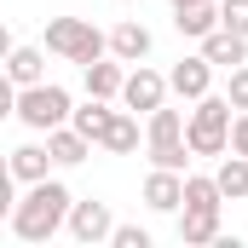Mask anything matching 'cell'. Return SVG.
Instances as JSON below:
<instances>
[{
  "mask_svg": "<svg viewBox=\"0 0 248 248\" xmlns=\"http://www.w3.org/2000/svg\"><path fill=\"white\" fill-rule=\"evenodd\" d=\"M69 208H75L69 185H58V179L29 185L12 202V237L17 243H52L58 231H69Z\"/></svg>",
  "mask_w": 248,
  "mask_h": 248,
  "instance_id": "1",
  "label": "cell"
},
{
  "mask_svg": "<svg viewBox=\"0 0 248 248\" xmlns=\"http://www.w3.org/2000/svg\"><path fill=\"white\" fill-rule=\"evenodd\" d=\"M231 122H237V104L225 98V93H208V98H196V110H190V150L196 156H225L231 150Z\"/></svg>",
  "mask_w": 248,
  "mask_h": 248,
  "instance_id": "2",
  "label": "cell"
},
{
  "mask_svg": "<svg viewBox=\"0 0 248 248\" xmlns=\"http://www.w3.org/2000/svg\"><path fill=\"white\" fill-rule=\"evenodd\" d=\"M12 116L29 127V133H52L75 116V104H69V93H63L58 81H35V87H17L12 93Z\"/></svg>",
  "mask_w": 248,
  "mask_h": 248,
  "instance_id": "3",
  "label": "cell"
},
{
  "mask_svg": "<svg viewBox=\"0 0 248 248\" xmlns=\"http://www.w3.org/2000/svg\"><path fill=\"white\" fill-rule=\"evenodd\" d=\"M144 156H150V168H173V173H185L190 168V133L179 122V110H150V127H144Z\"/></svg>",
  "mask_w": 248,
  "mask_h": 248,
  "instance_id": "4",
  "label": "cell"
},
{
  "mask_svg": "<svg viewBox=\"0 0 248 248\" xmlns=\"http://www.w3.org/2000/svg\"><path fill=\"white\" fill-rule=\"evenodd\" d=\"M46 52H58V58L87 69V63L110 58V35H98L93 17H52L46 23Z\"/></svg>",
  "mask_w": 248,
  "mask_h": 248,
  "instance_id": "5",
  "label": "cell"
},
{
  "mask_svg": "<svg viewBox=\"0 0 248 248\" xmlns=\"http://www.w3.org/2000/svg\"><path fill=\"white\" fill-rule=\"evenodd\" d=\"M168 93H173V81H168V75H156L150 63H133V69H127V87H122V104L150 116V110H162V104H168Z\"/></svg>",
  "mask_w": 248,
  "mask_h": 248,
  "instance_id": "6",
  "label": "cell"
},
{
  "mask_svg": "<svg viewBox=\"0 0 248 248\" xmlns=\"http://www.w3.org/2000/svg\"><path fill=\"white\" fill-rule=\"evenodd\" d=\"M110 231H116V214H110V202H75L69 208V237L81 248H98V243H110Z\"/></svg>",
  "mask_w": 248,
  "mask_h": 248,
  "instance_id": "7",
  "label": "cell"
},
{
  "mask_svg": "<svg viewBox=\"0 0 248 248\" xmlns=\"http://www.w3.org/2000/svg\"><path fill=\"white\" fill-rule=\"evenodd\" d=\"M144 208H150V214H179V208H185V173L150 168V179H144Z\"/></svg>",
  "mask_w": 248,
  "mask_h": 248,
  "instance_id": "8",
  "label": "cell"
},
{
  "mask_svg": "<svg viewBox=\"0 0 248 248\" xmlns=\"http://www.w3.org/2000/svg\"><path fill=\"white\" fill-rule=\"evenodd\" d=\"M168 81H173V93H179V98L196 104V98H208V93H214V63L202 58V52H196V58H179L173 69H168Z\"/></svg>",
  "mask_w": 248,
  "mask_h": 248,
  "instance_id": "9",
  "label": "cell"
},
{
  "mask_svg": "<svg viewBox=\"0 0 248 248\" xmlns=\"http://www.w3.org/2000/svg\"><path fill=\"white\" fill-rule=\"evenodd\" d=\"M196 46H202V58L214 63V69H237V63H248V35L225 29V23H219L208 41H196Z\"/></svg>",
  "mask_w": 248,
  "mask_h": 248,
  "instance_id": "10",
  "label": "cell"
},
{
  "mask_svg": "<svg viewBox=\"0 0 248 248\" xmlns=\"http://www.w3.org/2000/svg\"><path fill=\"white\" fill-rule=\"evenodd\" d=\"M219 23H225V17H219V0H196V6H179V12H173V29H179L185 41H208Z\"/></svg>",
  "mask_w": 248,
  "mask_h": 248,
  "instance_id": "11",
  "label": "cell"
},
{
  "mask_svg": "<svg viewBox=\"0 0 248 248\" xmlns=\"http://www.w3.org/2000/svg\"><path fill=\"white\" fill-rule=\"evenodd\" d=\"M46 150H52V162H58V168H75V162H87V156H93V139H87L75 122H63V127L46 133Z\"/></svg>",
  "mask_w": 248,
  "mask_h": 248,
  "instance_id": "12",
  "label": "cell"
},
{
  "mask_svg": "<svg viewBox=\"0 0 248 248\" xmlns=\"http://www.w3.org/2000/svg\"><path fill=\"white\" fill-rule=\"evenodd\" d=\"M219 208H179V243L202 248V243H219Z\"/></svg>",
  "mask_w": 248,
  "mask_h": 248,
  "instance_id": "13",
  "label": "cell"
},
{
  "mask_svg": "<svg viewBox=\"0 0 248 248\" xmlns=\"http://www.w3.org/2000/svg\"><path fill=\"white\" fill-rule=\"evenodd\" d=\"M110 52H116L122 63H144L150 58V29H144L139 17H122V23L110 29Z\"/></svg>",
  "mask_w": 248,
  "mask_h": 248,
  "instance_id": "14",
  "label": "cell"
},
{
  "mask_svg": "<svg viewBox=\"0 0 248 248\" xmlns=\"http://www.w3.org/2000/svg\"><path fill=\"white\" fill-rule=\"evenodd\" d=\"M122 87H127V63L116 52L98 58V63H87V93L93 98H122Z\"/></svg>",
  "mask_w": 248,
  "mask_h": 248,
  "instance_id": "15",
  "label": "cell"
},
{
  "mask_svg": "<svg viewBox=\"0 0 248 248\" xmlns=\"http://www.w3.org/2000/svg\"><path fill=\"white\" fill-rule=\"evenodd\" d=\"M6 168H12V179H17V185H41V179H46V168H52V150H46V144H17Z\"/></svg>",
  "mask_w": 248,
  "mask_h": 248,
  "instance_id": "16",
  "label": "cell"
},
{
  "mask_svg": "<svg viewBox=\"0 0 248 248\" xmlns=\"http://www.w3.org/2000/svg\"><path fill=\"white\" fill-rule=\"evenodd\" d=\"M6 75H12V87L46 81V52H41V46H12V52H6Z\"/></svg>",
  "mask_w": 248,
  "mask_h": 248,
  "instance_id": "17",
  "label": "cell"
},
{
  "mask_svg": "<svg viewBox=\"0 0 248 248\" xmlns=\"http://www.w3.org/2000/svg\"><path fill=\"white\" fill-rule=\"evenodd\" d=\"M98 150H110V156H133L139 150V122H133V110H116L110 127L98 133Z\"/></svg>",
  "mask_w": 248,
  "mask_h": 248,
  "instance_id": "18",
  "label": "cell"
},
{
  "mask_svg": "<svg viewBox=\"0 0 248 248\" xmlns=\"http://www.w3.org/2000/svg\"><path fill=\"white\" fill-rule=\"evenodd\" d=\"M214 179H219V190H225L231 202H248V156L243 150H225L219 168H214Z\"/></svg>",
  "mask_w": 248,
  "mask_h": 248,
  "instance_id": "19",
  "label": "cell"
},
{
  "mask_svg": "<svg viewBox=\"0 0 248 248\" xmlns=\"http://www.w3.org/2000/svg\"><path fill=\"white\" fill-rule=\"evenodd\" d=\"M110 116H116V110H110V98H93V93H87V104H81L69 122H75L81 133H87V139H93V144H98V133L110 127Z\"/></svg>",
  "mask_w": 248,
  "mask_h": 248,
  "instance_id": "20",
  "label": "cell"
},
{
  "mask_svg": "<svg viewBox=\"0 0 248 248\" xmlns=\"http://www.w3.org/2000/svg\"><path fill=\"white\" fill-rule=\"evenodd\" d=\"M110 248H150V231L144 225H116L110 231Z\"/></svg>",
  "mask_w": 248,
  "mask_h": 248,
  "instance_id": "21",
  "label": "cell"
},
{
  "mask_svg": "<svg viewBox=\"0 0 248 248\" xmlns=\"http://www.w3.org/2000/svg\"><path fill=\"white\" fill-rule=\"evenodd\" d=\"M219 17H225V29L248 35V0H219Z\"/></svg>",
  "mask_w": 248,
  "mask_h": 248,
  "instance_id": "22",
  "label": "cell"
},
{
  "mask_svg": "<svg viewBox=\"0 0 248 248\" xmlns=\"http://www.w3.org/2000/svg\"><path fill=\"white\" fill-rule=\"evenodd\" d=\"M225 98H231L237 110H248V63H237V69H231V81H225Z\"/></svg>",
  "mask_w": 248,
  "mask_h": 248,
  "instance_id": "23",
  "label": "cell"
},
{
  "mask_svg": "<svg viewBox=\"0 0 248 248\" xmlns=\"http://www.w3.org/2000/svg\"><path fill=\"white\" fill-rule=\"evenodd\" d=\"M231 150L248 156V110H237V122H231Z\"/></svg>",
  "mask_w": 248,
  "mask_h": 248,
  "instance_id": "24",
  "label": "cell"
},
{
  "mask_svg": "<svg viewBox=\"0 0 248 248\" xmlns=\"http://www.w3.org/2000/svg\"><path fill=\"white\" fill-rule=\"evenodd\" d=\"M179 6H196V0H173V12H179Z\"/></svg>",
  "mask_w": 248,
  "mask_h": 248,
  "instance_id": "25",
  "label": "cell"
}]
</instances>
